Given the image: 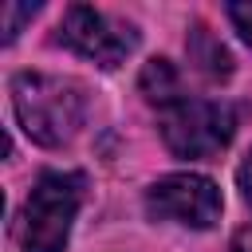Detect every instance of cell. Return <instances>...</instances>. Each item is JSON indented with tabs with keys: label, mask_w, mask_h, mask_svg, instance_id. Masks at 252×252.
<instances>
[{
	"label": "cell",
	"mask_w": 252,
	"mask_h": 252,
	"mask_svg": "<svg viewBox=\"0 0 252 252\" xmlns=\"http://www.w3.org/2000/svg\"><path fill=\"white\" fill-rule=\"evenodd\" d=\"M236 134V114L217 98H181L161 114V138L177 158H217Z\"/></svg>",
	"instance_id": "obj_3"
},
{
	"label": "cell",
	"mask_w": 252,
	"mask_h": 252,
	"mask_svg": "<svg viewBox=\"0 0 252 252\" xmlns=\"http://www.w3.org/2000/svg\"><path fill=\"white\" fill-rule=\"evenodd\" d=\"M138 87H142V94H146L150 102H158V106L181 102V75L173 71L169 59H150V63L142 67V75H138Z\"/></svg>",
	"instance_id": "obj_7"
},
{
	"label": "cell",
	"mask_w": 252,
	"mask_h": 252,
	"mask_svg": "<svg viewBox=\"0 0 252 252\" xmlns=\"http://www.w3.org/2000/svg\"><path fill=\"white\" fill-rule=\"evenodd\" d=\"M146 209L158 220H173V224H185V228H209V224L220 220L224 201H220V189L209 177H201V173H169V177L150 185Z\"/></svg>",
	"instance_id": "obj_5"
},
{
	"label": "cell",
	"mask_w": 252,
	"mask_h": 252,
	"mask_svg": "<svg viewBox=\"0 0 252 252\" xmlns=\"http://www.w3.org/2000/svg\"><path fill=\"white\" fill-rule=\"evenodd\" d=\"M32 16H35V4H4V8H0V32H4V43L16 39L20 24L32 20Z\"/></svg>",
	"instance_id": "obj_8"
},
{
	"label": "cell",
	"mask_w": 252,
	"mask_h": 252,
	"mask_svg": "<svg viewBox=\"0 0 252 252\" xmlns=\"http://www.w3.org/2000/svg\"><path fill=\"white\" fill-rule=\"evenodd\" d=\"M59 43H67L75 55L83 59H94L98 67H118L134 43H138V32L98 8H87V4H71L63 12V24H59Z\"/></svg>",
	"instance_id": "obj_4"
},
{
	"label": "cell",
	"mask_w": 252,
	"mask_h": 252,
	"mask_svg": "<svg viewBox=\"0 0 252 252\" xmlns=\"http://www.w3.org/2000/svg\"><path fill=\"white\" fill-rule=\"evenodd\" d=\"M236 185H240L244 201L252 205V150H248V158H244V161H240V169H236Z\"/></svg>",
	"instance_id": "obj_10"
},
{
	"label": "cell",
	"mask_w": 252,
	"mask_h": 252,
	"mask_svg": "<svg viewBox=\"0 0 252 252\" xmlns=\"http://www.w3.org/2000/svg\"><path fill=\"white\" fill-rule=\"evenodd\" d=\"M83 205V177L79 173H43L20 217V252H63L71 236V220Z\"/></svg>",
	"instance_id": "obj_2"
},
{
	"label": "cell",
	"mask_w": 252,
	"mask_h": 252,
	"mask_svg": "<svg viewBox=\"0 0 252 252\" xmlns=\"http://www.w3.org/2000/svg\"><path fill=\"white\" fill-rule=\"evenodd\" d=\"M228 252H252V224H244V228H236V236H232V244H228Z\"/></svg>",
	"instance_id": "obj_11"
},
{
	"label": "cell",
	"mask_w": 252,
	"mask_h": 252,
	"mask_svg": "<svg viewBox=\"0 0 252 252\" xmlns=\"http://www.w3.org/2000/svg\"><path fill=\"white\" fill-rule=\"evenodd\" d=\"M12 110L32 142L67 146L87 118V91L75 79L24 71L12 79Z\"/></svg>",
	"instance_id": "obj_1"
},
{
	"label": "cell",
	"mask_w": 252,
	"mask_h": 252,
	"mask_svg": "<svg viewBox=\"0 0 252 252\" xmlns=\"http://www.w3.org/2000/svg\"><path fill=\"white\" fill-rule=\"evenodd\" d=\"M185 47H189V63H193L201 75H209V79H228V75H232V55H228V47H224L205 24H193Z\"/></svg>",
	"instance_id": "obj_6"
},
{
	"label": "cell",
	"mask_w": 252,
	"mask_h": 252,
	"mask_svg": "<svg viewBox=\"0 0 252 252\" xmlns=\"http://www.w3.org/2000/svg\"><path fill=\"white\" fill-rule=\"evenodd\" d=\"M228 20L236 24L240 39L252 47V0H244V4H228Z\"/></svg>",
	"instance_id": "obj_9"
}]
</instances>
